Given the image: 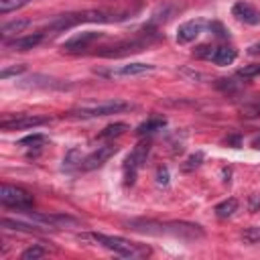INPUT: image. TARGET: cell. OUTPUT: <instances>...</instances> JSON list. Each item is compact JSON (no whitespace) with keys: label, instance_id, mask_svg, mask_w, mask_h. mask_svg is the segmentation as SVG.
<instances>
[{"label":"cell","instance_id":"1","mask_svg":"<svg viewBox=\"0 0 260 260\" xmlns=\"http://www.w3.org/2000/svg\"><path fill=\"white\" fill-rule=\"evenodd\" d=\"M89 240L98 242L100 246L112 250L114 254L118 256H124V258H142V256H148L150 254V248L148 246H142V244H134L126 238H120V236H106V234H89L87 236Z\"/></svg>","mask_w":260,"mask_h":260},{"label":"cell","instance_id":"2","mask_svg":"<svg viewBox=\"0 0 260 260\" xmlns=\"http://www.w3.org/2000/svg\"><path fill=\"white\" fill-rule=\"evenodd\" d=\"M130 104L120 102V100H110V102H100V104H83L71 112V116L77 118H98V116H110L118 114L122 110H128Z\"/></svg>","mask_w":260,"mask_h":260},{"label":"cell","instance_id":"3","mask_svg":"<svg viewBox=\"0 0 260 260\" xmlns=\"http://www.w3.org/2000/svg\"><path fill=\"white\" fill-rule=\"evenodd\" d=\"M0 201L6 207H14V209H30L32 207V195L20 187L14 185H2L0 187Z\"/></svg>","mask_w":260,"mask_h":260},{"label":"cell","instance_id":"4","mask_svg":"<svg viewBox=\"0 0 260 260\" xmlns=\"http://www.w3.org/2000/svg\"><path fill=\"white\" fill-rule=\"evenodd\" d=\"M148 152H150V144L148 142H140V144H136V148L128 154V158H126V162H124V175H126V183H134V179H136V173H138V169L146 162V156H148Z\"/></svg>","mask_w":260,"mask_h":260},{"label":"cell","instance_id":"5","mask_svg":"<svg viewBox=\"0 0 260 260\" xmlns=\"http://www.w3.org/2000/svg\"><path fill=\"white\" fill-rule=\"evenodd\" d=\"M116 152H118V146H116V144H104V146H98L91 154H87V156L81 160V167H79V169H83V171L100 169V167H104Z\"/></svg>","mask_w":260,"mask_h":260},{"label":"cell","instance_id":"6","mask_svg":"<svg viewBox=\"0 0 260 260\" xmlns=\"http://www.w3.org/2000/svg\"><path fill=\"white\" fill-rule=\"evenodd\" d=\"M165 234H171L181 240H199L203 238V230L197 223H187V221H169L165 223Z\"/></svg>","mask_w":260,"mask_h":260},{"label":"cell","instance_id":"7","mask_svg":"<svg viewBox=\"0 0 260 260\" xmlns=\"http://www.w3.org/2000/svg\"><path fill=\"white\" fill-rule=\"evenodd\" d=\"M146 45H148V39H130V41H122V43H116L112 47H106L98 55L100 57H122V55H128V53L142 51Z\"/></svg>","mask_w":260,"mask_h":260},{"label":"cell","instance_id":"8","mask_svg":"<svg viewBox=\"0 0 260 260\" xmlns=\"http://www.w3.org/2000/svg\"><path fill=\"white\" fill-rule=\"evenodd\" d=\"M45 122H47V118L20 114V116H14V118H4V120L0 122V128H2L4 132H10V130H26V128L41 126V124H45Z\"/></svg>","mask_w":260,"mask_h":260},{"label":"cell","instance_id":"9","mask_svg":"<svg viewBox=\"0 0 260 260\" xmlns=\"http://www.w3.org/2000/svg\"><path fill=\"white\" fill-rule=\"evenodd\" d=\"M203 26H205V20L203 18H193V20H187L179 26L177 30V43L185 45V43H191L195 41L201 32H203Z\"/></svg>","mask_w":260,"mask_h":260},{"label":"cell","instance_id":"10","mask_svg":"<svg viewBox=\"0 0 260 260\" xmlns=\"http://www.w3.org/2000/svg\"><path fill=\"white\" fill-rule=\"evenodd\" d=\"M102 32H95V30H83V32H75L71 39H67L63 43V49L65 51H81L85 49L87 45H91L95 39H100Z\"/></svg>","mask_w":260,"mask_h":260},{"label":"cell","instance_id":"11","mask_svg":"<svg viewBox=\"0 0 260 260\" xmlns=\"http://www.w3.org/2000/svg\"><path fill=\"white\" fill-rule=\"evenodd\" d=\"M232 14L244 24H260V12L248 2H236L232 8Z\"/></svg>","mask_w":260,"mask_h":260},{"label":"cell","instance_id":"12","mask_svg":"<svg viewBox=\"0 0 260 260\" xmlns=\"http://www.w3.org/2000/svg\"><path fill=\"white\" fill-rule=\"evenodd\" d=\"M41 41H43V32H35V35H26V37H16L14 41H6L4 45L12 51H28V49H35Z\"/></svg>","mask_w":260,"mask_h":260},{"label":"cell","instance_id":"13","mask_svg":"<svg viewBox=\"0 0 260 260\" xmlns=\"http://www.w3.org/2000/svg\"><path fill=\"white\" fill-rule=\"evenodd\" d=\"M236 49L234 47H217L215 51H213V57H211V61L215 63V65H230V63H234L236 61Z\"/></svg>","mask_w":260,"mask_h":260},{"label":"cell","instance_id":"14","mask_svg":"<svg viewBox=\"0 0 260 260\" xmlns=\"http://www.w3.org/2000/svg\"><path fill=\"white\" fill-rule=\"evenodd\" d=\"M165 124H167V120H165V118H158V116L148 118L146 122H142V124L136 128V134H138V136L152 134V132H156V130H162V126H165Z\"/></svg>","mask_w":260,"mask_h":260},{"label":"cell","instance_id":"15","mask_svg":"<svg viewBox=\"0 0 260 260\" xmlns=\"http://www.w3.org/2000/svg\"><path fill=\"white\" fill-rule=\"evenodd\" d=\"M2 225H4V228H8V230L26 232V234H35V232H47V228H39V225L22 223V221H16V219H10V217H4V219H2Z\"/></svg>","mask_w":260,"mask_h":260},{"label":"cell","instance_id":"16","mask_svg":"<svg viewBox=\"0 0 260 260\" xmlns=\"http://www.w3.org/2000/svg\"><path fill=\"white\" fill-rule=\"evenodd\" d=\"M152 69H154V67L148 65V63H128V65L120 67V69L116 71V75H140V73H148V71H152Z\"/></svg>","mask_w":260,"mask_h":260},{"label":"cell","instance_id":"17","mask_svg":"<svg viewBox=\"0 0 260 260\" xmlns=\"http://www.w3.org/2000/svg\"><path fill=\"white\" fill-rule=\"evenodd\" d=\"M26 26H28V20H24V18L10 20V22L2 24V37L8 39V37H12V35H18V32H22Z\"/></svg>","mask_w":260,"mask_h":260},{"label":"cell","instance_id":"18","mask_svg":"<svg viewBox=\"0 0 260 260\" xmlns=\"http://www.w3.org/2000/svg\"><path fill=\"white\" fill-rule=\"evenodd\" d=\"M238 209V199H234V197H230V199H225V201H221V203H217L215 205V215L217 217H230V215H234V211Z\"/></svg>","mask_w":260,"mask_h":260},{"label":"cell","instance_id":"19","mask_svg":"<svg viewBox=\"0 0 260 260\" xmlns=\"http://www.w3.org/2000/svg\"><path fill=\"white\" fill-rule=\"evenodd\" d=\"M126 130H128V124H124V122H114V124L106 126V128L100 132V138H114V136L124 134Z\"/></svg>","mask_w":260,"mask_h":260},{"label":"cell","instance_id":"20","mask_svg":"<svg viewBox=\"0 0 260 260\" xmlns=\"http://www.w3.org/2000/svg\"><path fill=\"white\" fill-rule=\"evenodd\" d=\"M242 240H244V244H248V246L260 244V228H258V225L246 228V230L242 232Z\"/></svg>","mask_w":260,"mask_h":260},{"label":"cell","instance_id":"21","mask_svg":"<svg viewBox=\"0 0 260 260\" xmlns=\"http://www.w3.org/2000/svg\"><path fill=\"white\" fill-rule=\"evenodd\" d=\"M30 0H0V12L2 14H8L12 10H18L22 6H26Z\"/></svg>","mask_w":260,"mask_h":260},{"label":"cell","instance_id":"22","mask_svg":"<svg viewBox=\"0 0 260 260\" xmlns=\"http://www.w3.org/2000/svg\"><path fill=\"white\" fill-rule=\"evenodd\" d=\"M81 156H79V150L77 148H71L67 154H65V158H63V165H65V169H71V167H75V165H79L81 167Z\"/></svg>","mask_w":260,"mask_h":260},{"label":"cell","instance_id":"23","mask_svg":"<svg viewBox=\"0 0 260 260\" xmlns=\"http://www.w3.org/2000/svg\"><path fill=\"white\" fill-rule=\"evenodd\" d=\"M47 252H45V248H41V246H30V248H26L22 254H20V258L22 260H37V258H43Z\"/></svg>","mask_w":260,"mask_h":260},{"label":"cell","instance_id":"24","mask_svg":"<svg viewBox=\"0 0 260 260\" xmlns=\"http://www.w3.org/2000/svg\"><path fill=\"white\" fill-rule=\"evenodd\" d=\"M238 75H240V77H246V79H252V77H258V75H260V63H252V65H244L242 69H238Z\"/></svg>","mask_w":260,"mask_h":260},{"label":"cell","instance_id":"25","mask_svg":"<svg viewBox=\"0 0 260 260\" xmlns=\"http://www.w3.org/2000/svg\"><path fill=\"white\" fill-rule=\"evenodd\" d=\"M43 142H45V136H43V134H30V136H24V138L20 140L22 146H39V144H43Z\"/></svg>","mask_w":260,"mask_h":260},{"label":"cell","instance_id":"26","mask_svg":"<svg viewBox=\"0 0 260 260\" xmlns=\"http://www.w3.org/2000/svg\"><path fill=\"white\" fill-rule=\"evenodd\" d=\"M24 69H26L24 65H14V67H8V69H2V71H0V77H2V79H8L10 75H18V73H22Z\"/></svg>","mask_w":260,"mask_h":260},{"label":"cell","instance_id":"27","mask_svg":"<svg viewBox=\"0 0 260 260\" xmlns=\"http://www.w3.org/2000/svg\"><path fill=\"white\" fill-rule=\"evenodd\" d=\"M201 160H203V152H195V154H191V156L187 158L185 171H191L193 167H199V165H201Z\"/></svg>","mask_w":260,"mask_h":260},{"label":"cell","instance_id":"28","mask_svg":"<svg viewBox=\"0 0 260 260\" xmlns=\"http://www.w3.org/2000/svg\"><path fill=\"white\" fill-rule=\"evenodd\" d=\"M213 47H209V45H199L197 49H195V55L197 57H205V59H211L213 57Z\"/></svg>","mask_w":260,"mask_h":260},{"label":"cell","instance_id":"29","mask_svg":"<svg viewBox=\"0 0 260 260\" xmlns=\"http://www.w3.org/2000/svg\"><path fill=\"white\" fill-rule=\"evenodd\" d=\"M209 28H211V30H215V37H219V39H225V37H228V30H225L219 22H211V24H209Z\"/></svg>","mask_w":260,"mask_h":260},{"label":"cell","instance_id":"30","mask_svg":"<svg viewBox=\"0 0 260 260\" xmlns=\"http://www.w3.org/2000/svg\"><path fill=\"white\" fill-rule=\"evenodd\" d=\"M156 181H158L160 185H167V183H169V171H167L165 167H160V169L156 171Z\"/></svg>","mask_w":260,"mask_h":260},{"label":"cell","instance_id":"31","mask_svg":"<svg viewBox=\"0 0 260 260\" xmlns=\"http://www.w3.org/2000/svg\"><path fill=\"white\" fill-rule=\"evenodd\" d=\"M244 116H248V118H256V116H260V104L246 108V110H244Z\"/></svg>","mask_w":260,"mask_h":260},{"label":"cell","instance_id":"32","mask_svg":"<svg viewBox=\"0 0 260 260\" xmlns=\"http://www.w3.org/2000/svg\"><path fill=\"white\" fill-rule=\"evenodd\" d=\"M248 53H250V55H260V43L250 45V47H248Z\"/></svg>","mask_w":260,"mask_h":260},{"label":"cell","instance_id":"33","mask_svg":"<svg viewBox=\"0 0 260 260\" xmlns=\"http://www.w3.org/2000/svg\"><path fill=\"white\" fill-rule=\"evenodd\" d=\"M252 146H254V148H258V150H260V136H256V138H254V140H252Z\"/></svg>","mask_w":260,"mask_h":260}]
</instances>
